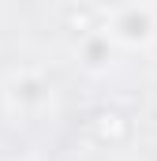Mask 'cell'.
<instances>
[{"label": "cell", "instance_id": "obj_1", "mask_svg": "<svg viewBox=\"0 0 157 161\" xmlns=\"http://www.w3.org/2000/svg\"><path fill=\"white\" fill-rule=\"evenodd\" d=\"M86 127H90V135H94L97 142H109V146H112V142H123V139L131 135L127 116L116 113V109H97V113H90Z\"/></svg>", "mask_w": 157, "mask_h": 161}, {"label": "cell", "instance_id": "obj_2", "mask_svg": "<svg viewBox=\"0 0 157 161\" xmlns=\"http://www.w3.org/2000/svg\"><path fill=\"white\" fill-rule=\"evenodd\" d=\"M116 30L123 38H146V30H150V15L146 11H138V8H127V11H120L116 15Z\"/></svg>", "mask_w": 157, "mask_h": 161}, {"label": "cell", "instance_id": "obj_3", "mask_svg": "<svg viewBox=\"0 0 157 161\" xmlns=\"http://www.w3.org/2000/svg\"><path fill=\"white\" fill-rule=\"evenodd\" d=\"M68 26L78 30V34H86V30L94 26V11H90V8H71V11H68Z\"/></svg>", "mask_w": 157, "mask_h": 161}, {"label": "cell", "instance_id": "obj_4", "mask_svg": "<svg viewBox=\"0 0 157 161\" xmlns=\"http://www.w3.org/2000/svg\"><path fill=\"white\" fill-rule=\"evenodd\" d=\"M105 56H109V41L105 38H90L86 41V60L97 68V64H105Z\"/></svg>", "mask_w": 157, "mask_h": 161}]
</instances>
